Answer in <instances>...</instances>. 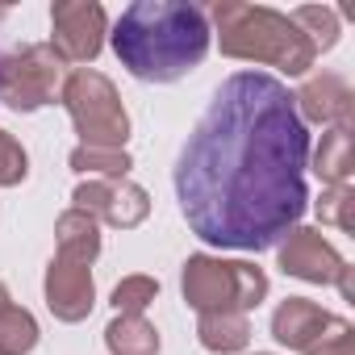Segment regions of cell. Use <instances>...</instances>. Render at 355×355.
I'll return each mask as SVG.
<instances>
[{
    "label": "cell",
    "instance_id": "1",
    "mask_svg": "<svg viewBox=\"0 0 355 355\" xmlns=\"http://www.w3.org/2000/svg\"><path fill=\"white\" fill-rule=\"evenodd\" d=\"M309 130L293 92L263 71L230 76L175 163V201L193 234L222 251H268L305 214Z\"/></svg>",
    "mask_w": 355,
    "mask_h": 355
},
{
    "label": "cell",
    "instance_id": "2",
    "mask_svg": "<svg viewBox=\"0 0 355 355\" xmlns=\"http://www.w3.org/2000/svg\"><path fill=\"white\" fill-rule=\"evenodd\" d=\"M209 17L184 0H138L113 26V51L134 80L171 84L209 55Z\"/></svg>",
    "mask_w": 355,
    "mask_h": 355
},
{
    "label": "cell",
    "instance_id": "3",
    "mask_svg": "<svg viewBox=\"0 0 355 355\" xmlns=\"http://www.w3.org/2000/svg\"><path fill=\"white\" fill-rule=\"evenodd\" d=\"M209 17L218 26L222 55H230V59L268 63V67H280L284 76H305L318 59V46L280 9L243 5V0H218L209 9Z\"/></svg>",
    "mask_w": 355,
    "mask_h": 355
},
{
    "label": "cell",
    "instance_id": "4",
    "mask_svg": "<svg viewBox=\"0 0 355 355\" xmlns=\"http://www.w3.org/2000/svg\"><path fill=\"white\" fill-rule=\"evenodd\" d=\"M180 288L197 313H251L268 297V272L247 259L189 255L180 272Z\"/></svg>",
    "mask_w": 355,
    "mask_h": 355
},
{
    "label": "cell",
    "instance_id": "5",
    "mask_svg": "<svg viewBox=\"0 0 355 355\" xmlns=\"http://www.w3.org/2000/svg\"><path fill=\"white\" fill-rule=\"evenodd\" d=\"M59 101L71 113V125L80 134V146H105V150H125L130 138V113L113 88L109 76L92 71V67H76L63 88Z\"/></svg>",
    "mask_w": 355,
    "mask_h": 355
},
{
    "label": "cell",
    "instance_id": "6",
    "mask_svg": "<svg viewBox=\"0 0 355 355\" xmlns=\"http://www.w3.org/2000/svg\"><path fill=\"white\" fill-rule=\"evenodd\" d=\"M272 338L301 355H355V326L305 297H288L276 305Z\"/></svg>",
    "mask_w": 355,
    "mask_h": 355
},
{
    "label": "cell",
    "instance_id": "7",
    "mask_svg": "<svg viewBox=\"0 0 355 355\" xmlns=\"http://www.w3.org/2000/svg\"><path fill=\"white\" fill-rule=\"evenodd\" d=\"M63 59L51 42L21 46L0 59V101L17 113H34L42 105H55L63 88Z\"/></svg>",
    "mask_w": 355,
    "mask_h": 355
},
{
    "label": "cell",
    "instance_id": "8",
    "mask_svg": "<svg viewBox=\"0 0 355 355\" xmlns=\"http://www.w3.org/2000/svg\"><path fill=\"white\" fill-rule=\"evenodd\" d=\"M51 30H55V51L63 63H92L105 46L109 17L96 0H59L51 9Z\"/></svg>",
    "mask_w": 355,
    "mask_h": 355
},
{
    "label": "cell",
    "instance_id": "9",
    "mask_svg": "<svg viewBox=\"0 0 355 355\" xmlns=\"http://www.w3.org/2000/svg\"><path fill=\"white\" fill-rule=\"evenodd\" d=\"M71 209H84L88 218L113 226V230H134L150 214V197L134 180H88L71 193Z\"/></svg>",
    "mask_w": 355,
    "mask_h": 355
},
{
    "label": "cell",
    "instance_id": "10",
    "mask_svg": "<svg viewBox=\"0 0 355 355\" xmlns=\"http://www.w3.org/2000/svg\"><path fill=\"white\" fill-rule=\"evenodd\" d=\"M280 268L284 276H297V280H309V284H334L343 276V255L322 239V230L313 226H293L280 243Z\"/></svg>",
    "mask_w": 355,
    "mask_h": 355
},
{
    "label": "cell",
    "instance_id": "11",
    "mask_svg": "<svg viewBox=\"0 0 355 355\" xmlns=\"http://www.w3.org/2000/svg\"><path fill=\"white\" fill-rule=\"evenodd\" d=\"M293 105H297L301 121H318V125H334V130H351V121H355V92L334 71L309 76L301 84V92H293Z\"/></svg>",
    "mask_w": 355,
    "mask_h": 355
},
{
    "label": "cell",
    "instance_id": "12",
    "mask_svg": "<svg viewBox=\"0 0 355 355\" xmlns=\"http://www.w3.org/2000/svg\"><path fill=\"white\" fill-rule=\"evenodd\" d=\"M46 305L59 322H84L96 305V284H92V268L76 263L67 255H55L46 268Z\"/></svg>",
    "mask_w": 355,
    "mask_h": 355
},
{
    "label": "cell",
    "instance_id": "13",
    "mask_svg": "<svg viewBox=\"0 0 355 355\" xmlns=\"http://www.w3.org/2000/svg\"><path fill=\"white\" fill-rule=\"evenodd\" d=\"M55 239H59V255L76 259V263H96L101 255V222L88 218L84 209H67L59 222H55Z\"/></svg>",
    "mask_w": 355,
    "mask_h": 355
},
{
    "label": "cell",
    "instance_id": "14",
    "mask_svg": "<svg viewBox=\"0 0 355 355\" xmlns=\"http://www.w3.org/2000/svg\"><path fill=\"white\" fill-rule=\"evenodd\" d=\"M109 355H159V330L142 313H117L105 326Z\"/></svg>",
    "mask_w": 355,
    "mask_h": 355
},
{
    "label": "cell",
    "instance_id": "15",
    "mask_svg": "<svg viewBox=\"0 0 355 355\" xmlns=\"http://www.w3.org/2000/svg\"><path fill=\"white\" fill-rule=\"evenodd\" d=\"M197 338L214 355H234L251 343V322H247V313H201Z\"/></svg>",
    "mask_w": 355,
    "mask_h": 355
},
{
    "label": "cell",
    "instance_id": "16",
    "mask_svg": "<svg viewBox=\"0 0 355 355\" xmlns=\"http://www.w3.org/2000/svg\"><path fill=\"white\" fill-rule=\"evenodd\" d=\"M313 171H318V180H326V189L351 180V130L322 134V146L313 150Z\"/></svg>",
    "mask_w": 355,
    "mask_h": 355
},
{
    "label": "cell",
    "instance_id": "17",
    "mask_svg": "<svg viewBox=\"0 0 355 355\" xmlns=\"http://www.w3.org/2000/svg\"><path fill=\"white\" fill-rule=\"evenodd\" d=\"M38 347V322L21 305L0 309V355H30Z\"/></svg>",
    "mask_w": 355,
    "mask_h": 355
},
{
    "label": "cell",
    "instance_id": "18",
    "mask_svg": "<svg viewBox=\"0 0 355 355\" xmlns=\"http://www.w3.org/2000/svg\"><path fill=\"white\" fill-rule=\"evenodd\" d=\"M71 171L80 175H105V180H125V171L134 167V159L125 150H105V146H76L71 150Z\"/></svg>",
    "mask_w": 355,
    "mask_h": 355
},
{
    "label": "cell",
    "instance_id": "19",
    "mask_svg": "<svg viewBox=\"0 0 355 355\" xmlns=\"http://www.w3.org/2000/svg\"><path fill=\"white\" fill-rule=\"evenodd\" d=\"M301 30H305V38L318 46V51H330L334 42H338V13L334 9H326V5H301L297 13H288Z\"/></svg>",
    "mask_w": 355,
    "mask_h": 355
},
{
    "label": "cell",
    "instance_id": "20",
    "mask_svg": "<svg viewBox=\"0 0 355 355\" xmlns=\"http://www.w3.org/2000/svg\"><path fill=\"white\" fill-rule=\"evenodd\" d=\"M318 218L322 222H330V226H338V230H355V189L351 184H334V189H326L322 197H318Z\"/></svg>",
    "mask_w": 355,
    "mask_h": 355
},
{
    "label": "cell",
    "instance_id": "21",
    "mask_svg": "<svg viewBox=\"0 0 355 355\" xmlns=\"http://www.w3.org/2000/svg\"><path fill=\"white\" fill-rule=\"evenodd\" d=\"M155 297H159V280L155 276H125L113 288V309L117 313H142Z\"/></svg>",
    "mask_w": 355,
    "mask_h": 355
},
{
    "label": "cell",
    "instance_id": "22",
    "mask_svg": "<svg viewBox=\"0 0 355 355\" xmlns=\"http://www.w3.org/2000/svg\"><path fill=\"white\" fill-rule=\"evenodd\" d=\"M26 175H30V155H26V146H21L9 130H0V189L21 184Z\"/></svg>",
    "mask_w": 355,
    "mask_h": 355
},
{
    "label": "cell",
    "instance_id": "23",
    "mask_svg": "<svg viewBox=\"0 0 355 355\" xmlns=\"http://www.w3.org/2000/svg\"><path fill=\"white\" fill-rule=\"evenodd\" d=\"M5 305H9V288H5V284H0V309H5Z\"/></svg>",
    "mask_w": 355,
    "mask_h": 355
},
{
    "label": "cell",
    "instance_id": "24",
    "mask_svg": "<svg viewBox=\"0 0 355 355\" xmlns=\"http://www.w3.org/2000/svg\"><path fill=\"white\" fill-rule=\"evenodd\" d=\"M255 355H268V351H255Z\"/></svg>",
    "mask_w": 355,
    "mask_h": 355
}]
</instances>
